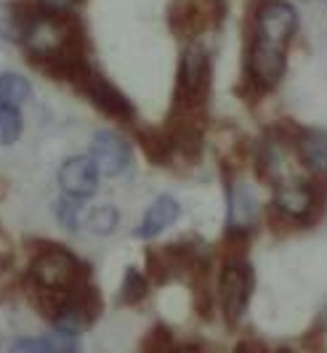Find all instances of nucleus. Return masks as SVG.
Here are the masks:
<instances>
[{"mask_svg":"<svg viewBox=\"0 0 327 353\" xmlns=\"http://www.w3.org/2000/svg\"><path fill=\"white\" fill-rule=\"evenodd\" d=\"M91 265L83 263L72 250L56 242H37V252H32L30 263V282L46 290L70 292L75 287L88 282Z\"/></svg>","mask_w":327,"mask_h":353,"instance_id":"nucleus-1","label":"nucleus"},{"mask_svg":"<svg viewBox=\"0 0 327 353\" xmlns=\"http://www.w3.org/2000/svg\"><path fill=\"white\" fill-rule=\"evenodd\" d=\"M210 83H213V70H210V56L200 43H189L179 64V77H176V90H173V106L179 109H205L210 99Z\"/></svg>","mask_w":327,"mask_h":353,"instance_id":"nucleus-2","label":"nucleus"},{"mask_svg":"<svg viewBox=\"0 0 327 353\" xmlns=\"http://www.w3.org/2000/svg\"><path fill=\"white\" fill-rule=\"evenodd\" d=\"M224 17L226 0H176L168 11V24L179 40L195 43L205 30L218 27Z\"/></svg>","mask_w":327,"mask_h":353,"instance_id":"nucleus-3","label":"nucleus"},{"mask_svg":"<svg viewBox=\"0 0 327 353\" xmlns=\"http://www.w3.org/2000/svg\"><path fill=\"white\" fill-rule=\"evenodd\" d=\"M255 287V274L248 261H229L221 268V279H218V298L224 316L229 321V327H235L239 319L245 316L250 295Z\"/></svg>","mask_w":327,"mask_h":353,"instance_id":"nucleus-4","label":"nucleus"},{"mask_svg":"<svg viewBox=\"0 0 327 353\" xmlns=\"http://www.w3.org/2000/svg\"><path fill=\"white\" fill-rule=\"evenodd\" d=\"M298 27V17L288 0H264L255 11V40L274 48H288V40Z\"/></svg>","mask_w":327,"mask_h":353,"instance_id":"nucleus-5","label":"nucleus"},{"mask_svg":"<svg viewBox=\"0 0 327 353\" xmlns=\"http://www.w3.org/2000/svg\"><path fill=\"white\" fill-rule=\"evenodd\" d=\"M77 90H80L101 114H107L109 120H115V123H133V120H136V109L130 104V99H128L126 93H120V90L115 88L107 77H101L99 72H93V70L88 72V77L80 83Z\"/></svg>","mask_w":327,"mask_h":353,"instance_id":"nucleus-6","label":"nucleus"},{"mask_svg":"<svg viewBox=\"0 0 327 353\" xmlns=\"http://www.w3.org/2000/svg\"><path fill=\"white\" fill-rule=\"evenodd\" d=\"M282 74H285V51L253 40L250 53H248V72H245V80H248L255 90H269L282 80Z\"/></svg>","mask_w":327,"mask_h":353,"instance_id":"nucleus-7","label":"nucleus"},{"mask_svg":"<svg viewBox=\"0 0 327 353\" xmlns=\"http://www.w3.org/2000/svg\"><path fill=\"white\" fill-rule=\"evenodd\" d=\"M226 199H229V218H226V231L235 234H253L258 226V215H261V205L255 196L253 186L242 183V181H229L226 186Z\"/></svg>","mask_w":327,"mask_h":353,"instance_id":"nucleus-8","label":"nucleus"},{"mask_svg":"<svg viewBox=\"0 0 327 353\" xmlns=\"http://www.w3.org/2000/svg\"><path fill=\"white\" fill-rule=\"evenodd\" d=\"M59 186L67 196L75 199H88L99 189V168L91 157L86 154H75L64 159V165L59 168Z\"/></svg>","mask_w":327,"mask_h":353,"instance_id":"nucleus-9","label":"nucleus"},{"mask_svg":"<svg viewBox=\"0 0 327 353\" xmlns=\"http://www.w3.org/2000/svg\"><path fill=\"white\" fill-rule=\"evenodd\" d=\"M91 159L96 162L99 173L120 176L130 165V146L115 130H99L91 141Z\"/></svg>","mask_w":327,"mask_h":353,"instance_id":"nucleus-10","label":"nucleus"},{"mask_svg":"<svg viewBox=\"0 0 327 353\" xmlns=\"http://www.w3.org/2000/svg\"><path fill=\"white\" fill-rule=\"evenodd\" d=\"M295 152L301 165L311 170L314 176H325L327 173V130L319 128H301L298 139H295Z\"/></svg>","mask_w":327,"mask_h":353,"instance_id":"nucleus-11","label":"nucleus"},{"mask_svg":"<svg viewBox=\"0 0 327 353\" xmlns=\"http://www.w3.org/2000/svg\"><path fill=\"white\" fill-rule=\"evenodd\" d=\"M179 215H181L179 199H173L170 194L157 196V199L149 205V210L144 212V221L139 223L136 236H139V239H152V236H157V234L165 231L168 226H173V223L179 221Z\"/></svg>","mask_w":327,"mask_h":353,"instance_id":"nucleus-12","label":"nucleus"},{"mask_svg":"<svg viewBox=\"0 0 327 353\" xmlns=\"http://www.w3.org/2000/svg\"><path fill=\"white\" fill-rule=\"evenodd\" d=\"M136 141H139L144 157L152 165H170V159L176 154L173 152V141H170V136H168L165 128H152V125L139 128L136 130Z\"/></svg>","mask_w":327,"mask_h":353,"instance_id":"nucleus-13","label":"nucleus"},{"mask_svg":"<svg viewBox=\"0 0 327 353\" xmlns=\"http://www.w3.org/2000/svg\"><path fill=\"white\" fill-rule=\"evenodd\" d=\"M192 295L197 316L210 321L213 319V287H210V258L202 255L192 268Z\"/></svg>","mask_w":327,"mask_h":353,"instance_id":"nucleus-14","label":"nucleus"},{"mask_svg":"<svg viewBox=\"0 0 327 353\" xmlns=\"http://www.w3.org/2000/svg\"><path fill=\"white\" fill-rule=\"evenodd\" d=\"M30 96H32V88L21 74H14V72L0 74V104L19 106L24 104Z\"/></svg>","mask_w":327,"mask_h":353,"instance_id":"nucleus-15","label":"nucleus"},{"mask_svg":"<svg viewBox=\"0 0 327 353\" xmlns=\"http://www.w3.org/2000/svg\"><path fill=\"white\" fill-rule=\"evenodd\" d=\"M149 295V279L146 274H141L139 268H126L123 276V287H120V303L123 305H139Z\"/></svg>","mask_w":327,"mask_h":353,"instance_id":"nucleus-16","label":"nucleus"},{"mask_svg":"<svg viewBox=\"0 0 327 353\" xmlns=\"http://www.w3.org/2000/svg\"><path fill=\"white\" fill-rule=\"evenodd\" d=\"M139 353H176V340H173L170 327L163 324V321H157L144 335Z\"/></svg>","mask_w":327,"mask_h":353,"instance_id":"nucleus-17","label":"nucleus"},{"mask_svg":"<svg viewBox=\"0 0 327 353\" xmlns=\"http://www.w3.org/2000/svg\"><path fill=\"white\" fill-rule=\"evenodd\" d=\"M117 223H120V212L112 205H101V208L91 210V215L86 218V226L96 236H109L112 231L117 229Z\"/></svg>","mask_w":327,"mask_h":353,"instance_id":"nucleus-18","label":"nucleus"},{"mask_svg":"<svg viewBox=\"0 0 327 353\" xmlns=\"http://www.w3.org/2000/svg\"><path fill=\"white\" fill-rule=\"evenodd\" d=\"M21 139V114L17 106L0 104V143L11 146Z\"/></svg>","mask_w":327,"mask_h":353,"instance_id":"nucleus-19","label":"nucleus"},{"mask_svg":"<svg viewBox=\"0 0 327 353\" xmlns=\"http://www.w3.org/2000/svg\"><path fill=\"white\" fill-rule=\"evenodd\" d=\"M146 279L157 287L173 279V271H170V263H168L163 250H146Z\"/></svg>","mask_w":327,"mask_h":353,"instance_id":"nucleus-20","label":"nucleus"},{"mask_svg":"<svg viewBox=\"0 0 327 353\" xmlns=\"http://www.w3.org/2000/svg\"><path fill=\"white\" fill-rule=\"evenodd\" d=\"M56 218H59V223L64 226V231H80V221H83V212H80V199H75V196H61L59 199V205H56Z\"/></svg>","mask_w":327,"mask_h":353,"instance_id":"nucleus-21","label":"nucleus"},{"mask_svg":"<svg viewBox=\"0 0 327 353\" xmlns=\"http://www.w3.org/2000/svg\"><path fill=\"white\" fill-rule=\"evenodd\" d=\"M46 345H48V353H80V343H77V335H64V332H56L48 337H43Z\"/></svg>","mask_w":327,"mask_h":353,"instance_id":"nucleus-22","label":"nucleus"},{"mask_svg":"<svg viewBox=\"0 0 327 353\" xmlns=\"http://www.w3.org/2000/svg\"><path fill=\"white\" fill-rule=\"evenodd\" d=\"M8 353H48V345H46V340H40V337H21V340H17V343L11 345Z\"/></svg>","mask_w":327,"mask_h":353,"instance_id":"nucleus-23","label":"nucleus"},{"mask_svg":"<svg viewBox=\"0 0 327 353\" xmlns=\"http://www.w3.org/2000/svg\"><path fill=\"white\" fill-rule=\"evenodd\" d=\"M322 335H325V324H322V321H314L309 332L301 337V345H304L306 351H311V353L319 351V348H322Z\"/></svg>","mask_w":327,"mask_h":353,"instance_id":"nucleus-24","label":"nucleus"},{"mask_svg":"<svg viewBox=\"0 0 327 353\" xmlns=\"http://www.w3.org/2000/svg\"><path fill=\"white\" fill-rule=\"evenodd\" d=\"M176 353H213V348L202 337H195V340H189L184 345H176Z\"/></svg>","mask_w":327,"mask_h":353,"instance_id":"nucleus-25","label":"nucleus"},{"mask_svg":"<svg viewBox=\"0 0 327 353\" xmlns=\"http://www.w3.org/2000/svg\"><path fill=\"white\" fill-rule=\"evenodd\" d=\"M40 3V8L43 11H51V14H64V11H70L77 0H37Z\"/></svg>","mask_w":327,"mask_h":353,"instance_id":"nucleus-26","label":"nucleus"},{"mask_svg":"<svg viewBox=\"0 0 327 353\" xmlns=\"http://www.w3.org/2000/svg\"><path fill=\"white\" fill-rule=\"evenodd\" d=\"M235 353H266V345H264L261 340L245 337V340H239V343L235 345Z\"/></svg>","mask_w":327,"mask_h":353,"instance_id":"nucleus-27","label":"nucleus"},{"mask_svg":"<svg viewBox=\"0 0 327 353\" xmlns=\"http://www.w3.org/2000/svg\"><path fill=\"white\" fill-rule=\"evenodd\" d=\"M8 268H11V255H8V252H0V276H3Z\"/></svg>","mask_w":327,"mask_h":353,"instance_id":"nucleus-28","label":"nucleus"},{"mask_svg":"<svg viewBox=\"0 0 327 353\" xmlns=\"http://www.w3.org/2000/svg\"><path fill=\"white\" fill-rule=\"evenodd\" d=\"M0 189H3V183H0ZM0 196H3V192H0Z\"/></svg>","mask_w":327,"mask_h":353,"instance_id":"nucleus-29","label":"nucleus"},{"mask_svg":"<svg viewBox=\"0 0 327 353\" xmlns=\"http://www.w3.org/2000/svg\"><path fill=\"white\" fill-rule=\"evenodd\" d=\"M304 3H314V0H304Z\"/></svg>","mask_w":327,"mask_h":353,"instance_id":"nucleus-30","label":"nucleus"},{"mask_svg":"<svg viewBox=\"0 0 327 353\" xmlns=\"http://www.w3.org/2000/svg\"><path fill=\"white\" fill-rule=\"evenodd\" d=\"M325 314H327V305H325Z\"/></svg>","mask_w":327,"mask_h":353,"instance_id":"nucleus-31","label":"nucleus"}]
</instances>
